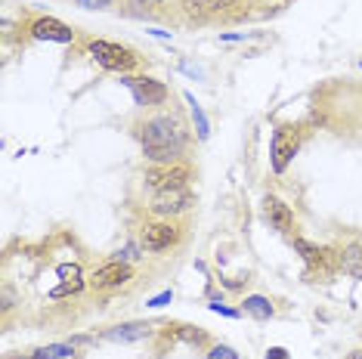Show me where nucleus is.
Wrapping results in <instances>:
<instances>
[{
	"label": "nucleus",
	"instance_id": "nucleus-26",
	"mask_svg": "<svg viewBox=\"0 0 362 359\" xmlns=\"http://www.w3.org/2000/svg\"><path fill=\"white\" fill-rule=\"evenodd\" d=\"M267 359H291V356H288L285 347H269L267 350Z\"/></svg>",
	"mask_w": 362,
	"mask_h": 359
},
{
	"label": "nucleus",
	"instance_id": "nucleus-22",
	"mask_svg": "<svg viewBox=\"0 0 362 359\" xmlns=\"http://www.w3.org/2000/svg\"><path fill=\"white\" fill-rule=\"evenodd\" d=\"M127 4L134 13H152V10H158L164 0H127Z\"/></svg>",
	"mask_w": 362,
	"mask_h": 359
},
{
	"label": "nucleus",
	"instance_id": "nucleus-10",
	"mask_svg": "<svg viewBox=\"0 0 362 359\" xmlns=\"http://www.w3.org/2000/svg\"><path fill=\"white\" fill-rule=\"evenodd\" d=\"M294 251H300L303 264H307L310 273H319V276H332V264H334V254L328 248H319L300 235H294Z\"/></svg>",
	"mask_w": 362,
	"mask_h": 359
},
{
	"label": "nucleus",
	"instance_id": "nucleus-7",
	"mask_svg": "<svg viewBox=\"0 0 362 359\" xmlns=\"http://www.w3.org/2000/svg\"><path fill=\"white\" fill-rule=\"evenodd\" d=\"M189 208H192V192H189V186H183V189L152 192V201H149V211H152V214H158L161 220L186 214Z\"/></svg>",
	"mask_w": 362,
	"mask_h": 359
},
{
	"label": "nucleus",
	"instance_id": "nucleus-6",
	"mask_svg": "<svg viewBox=\"0 0 362 359\" xmlns=\"http://www.w3.org/2000/svg\"><path fill=\"white\" fill-rule=\"evenodd\" d=\"M124 87L130 90V93H134L136 105H146V109L164 105V102H168V96H170V90H168V84H164V81L146 78V75H139V78L124 75Z\"/></svg>",
	"mask_w": 362,
	"mask_h": 359
},
{
	"label": "nucleus",
	"instance_id": "nucleus-20",
	"mask_svg": "<svg viewBox=\"0 0 362 359\" xmlns=\"http://www.w3.org/2000/svg\"><path fill=\"white\" fill-rule=\"evenodd\" d=\"M56 276L62 282H81V266L78 264H59L56 266Z\"/></svg>",
	"mask_w": 362,
	"mask_h": 359
},
{
	"label": "nucleus",
	"instance_id": "nucleus-8",
	"mask_svg": "<svg viewBox=\"0 0 362 359\" xmlns=\"http://www.w3.org/2000/svg\"><path fill=\"white\" fill-rule=\"evenodd\" d=\"M28 35L35 40H50V44H71V40H75L71 25L53 19V16H37V19H31L28 22Z\"/></svg>",
	"mask_w": 362,
	"mask_h": 359
},
{
	"label": "nucleus",
	"instance_id": "nucleus-19",
	"mask_svg": "<svg viewBox=\"0 0 362 359\" xmlns=\"http://www.w3.org/2000/svg\"><path fill=\"white\" fill-rule=\"evenodd\" d=\"M177 338H183L186 344H204V331H199V329H192V325H177Z\"/></svg>",
	"mask_w": 362,
	"mask_h": 359
},
{
	"label": "nucleus",
	"instance_id": "nucleus-23",
	"mask_svg": "<svg viewBox=\"0 0 362 359\" xmlns=\"http://www.w3.org/2000/svg\"><path fill=\"white\" fill-rule=\"evenodd\" d=\"M208 359H238V353L233 347H226V344H217V347L208 350Z\"/></svg>",
	"mask_w": 362,
	"mask_h": 359
},
{
	"label": "nucleus",
	"instance_id": "nucleus-21",
	"mask_svg": "<svg viewBox=\"0 0 362 359\" xmlns=\"http://www.w3.org/2000/svg\"><path fill=\"white\" fill-rule=\"evenodd\" d=\"M208 310H211V313H220V316H229V319H238V316H242V310H233V307H226L223 300H211V304H208Z\"/></svg>",
	"mask_w": 362,
	"mask_h": 359
},
{
	"label": "nucleus",
	"instance_id": "nucleus-28",
	"mask_svg": "<svg viewBox=\"0 0 362 359\" xmlns=\"http://www.w3.org/2000/svg\"><path fill=\"white\" fill-rule=\"evenodd\" d=\"M10 307H13V291L4 288V313H10Z\"/></svg>",
	"mask_w": 362,
	"mask_h": 359
},
{
	"label": "nucleus",
	"instance_id": "nucleus-2",
	"mask_svg": "<svg viewBox=\"0 0 362 359\" xmlns=\"http://www.w3.org/2000/svg\"><path fill=\"white\" fill-rule=\"evenodd\" d=\"M87 53L93 56L96 65H103L105 71H118V75H130L134 69H139V53L130 50L124 44H115V40H90Z\"/></svg>",
	"mask_w": 362,
	"mask_h": 359
},
{
	"label": "nucleus",
	"instance_id": "nucleus-30",
	"mask_svg": "<svg viewBox=\"0 0 362 359\" xmlns=\"http://www.w3.org/2000/svg\"><path fill=\"white\" fill-rule=\"evenodd\" d=\"M359 65H362V62H359Z\"/></svg>",
	"mask_w": 362,
	"mask_h": 359
},
{
	"label": "nucleus",
	"instance_id": "nucleus-29",
	"mask_svg": "<svg viewBox=\"0 0 362 359\" xmlns=\"http://www.w3.org/2000/svg\"><path fill=\"white\" fill-rule=\"evenodd\" d=\"M149 35H152V37H161V40H168V37H170V31H161V28H152V31H149Z\"/></svg>",
	"mask_w": 362,
	"mask_h": 359
},
{
	"label": "nucleus",
	"instance_id": "nucleus-24",
	"mask_svg": "<svg viewBox=\"0 0 362 359\" xmlns=\"http://www.w3.org/2000/svg\"><path fill=\"white\" fill-rule=\"evenodd\" d=\"M81 6H87V10H105V6H112L115 0H78Z\"/></svg>",
	"mask_w": 362,
	"mask_h": 359
},
{
	"label": "nucleus",
	"instance_id": "nucleus-1",
	"mask_svg": "<svg viewBox=\"0 0 362 359\" xmlns=\"http://www.w3.org/2000/svg\"><path fill=\"white\" fill-rule=\"evenodd\" d=\"M139 140H143V155L152 165H180L189 146V127L174 112H161L146 118V124L139 127Z\"/></svg>",
	"mask_w": 362,
	"mask_h": 359
},
{
	"label": "nucleus",
	"instance_id": "nucleus-18",
	"mask_svg": "<svg viewBox=\"0 0 362 359\" xmlns=\"http://www.w3.org/2000/svg\"><path fill=\"white\" fill-rule=\"evenodd\" d=\"M78 291H84V279H81V282H62V285H56V288L50 291V298H53V300H59V298L78 295Z\"/></svg>",
	"mask_w": 362,
	"mask_h": 359
},
{
	"label": "nucleus",
	"instance_id": "nucleus-17",
	"mask_svg": "<svg viewBox=\"0 0 362 359\" xmlns=\"http://www.w3.org/2000/svg\"><path fill=\"white\" fill-rule=\"evenodd\" d=\"M183 4V13L189 19H204L211 10H208V0H180Z\"/></svg>",
	"mask_w": 362,
	"mask_h": 359
},
{
	"label": "nucleus",
	"instance_id": "nucleus-11",
	"mask_svg": "<svg viewBox=\"0 0 362 359\" xmlns=\"http://www.w3.org/2000/svg\"><path fill=\"white\" fill-rule=\"evenodd\" d=\"M263 217H267V223L273 226V230L285 233V235H294V230H298L294 211L288 208L279 195H267V199H263Z\"/></svg>",
	"mask_w": 362,
	"mask_h": 359
},
{
	"label": "nucleus",
	"instance_id": "nucleus-13",
	"mask_svg": "<svg viewBox=\"0 0 362 359\" xmlns=\"http://www.w3.org/2000/svg\"><path fill=\"white\" fill-rule=\"evenodd\" d=\"M337 264L350 276V279H362V242H347L337 251Z\"/></svg>",
	"mask_w": 362,
	"mask_h": 359
},
{
	"label": "nucleus",
	"instance_id": "nucleus-12",
	"mask_svg": "<svg viewBox=\"0 0 362 359\" xmlns=\"http://www.w3.org/2000/svg\"><path fill=\"white\" fill-rule=\"evenodd\" d=\"M152 334L149 322H124V325H115V329L105 331L109 341H118V344H134V341H143Z\"/></svg>",
	"mask_w": 362,
	"mask_h": 359
},
{
	"label": "nucleus",
	"instance_id": "nucleus-25",
	"mask_svg": "<svg viewBox=\"0 0 362 359\" xmlns=\"http://www.w3.org/2000/svg\"><path fill=\"white\" fill-rule=\"evenodd\" d=\"M229 6H235V0H208V10H211V13L229 10Z\"/></svg>",
	"mask_w": 362,
	"mask_h": 359
},
{
	"label": "nucleus",
	"instance_id": "nucleus-14",
	"mask_svg": "<svg viewBox=\"0 0 362 359\" xmlns=\"http://www.w3.org/2000/svg\"><path fill=\"white\" fill-rule=\"evenodd\" d=\"M242 313H248L251 319H260V322H267V319H273V304H269V298H263V295H248L242 300Z\"/></svg>",
	"mask_w": 362,
	"mask_h": 359
},
{
	"label": "nucleus",
	"instance_id": "nucleus-27",
	"mask_svg": "<svg viewBox=\"0 0 362 359\" xmlns=\"http://www.w3.org/2000/svg\"><path fill=\"white\" fill-rule=\"evenodd\" d=\"M168 300H170V291H161L158 298H152V300H149V307H164Z\"/></svg>",
	"mask_w": 362,
	"mask_h": 359
},
{
	"label": "nucleus",
	"instance_id": "nucleus-15",
	"mask_svg": "<svg viewBox=\"0 0 362 359\" xmlns=\"http://www.w3.org/2000/svg\"><path fill=\"white\" fill-rule=\"evenodd\" d=\"M186 102H189V112H192V124H195V134H199V140H208L211 124H208V115H204V109L195 102L192 93H186Z\"/></svg>",
	"mask_w": 362,
	"mask_h": 359
},
{
	"label": "nucleus",
	"instance_id": "nucleus-9",
	"mask_svg": "<svg viewBox=\"0 0 362 359\" xmlns=\"http://www.w3.org/2000/svg\"><path fill=\"white\" fill-rule=\"evenodd\" d=\"M134 279V269L130 264H121V260H109L105 266H100L93 276H90V288L93 291H109V288H121V285H127Z\"/></svg>",
	"mask_w": 362,
	"mask_h": 359
},
{
	"label": "nucleus",
	"instance_id": "nucleus-4",
	"mask_svg": "<svg viewBox=\"0 0 362 359\" xmlns=\"http://www.w3.org/2000/svg\"><path fill=\"white\" fill-rule=\"evenodd\" d=\"M300 149V136L291 124H282L273 130V143H269V165H273V174H285V167L291 165V158Z\"/></svg>",
	"mask_w": 362,
	"mask_h": 359
},
{
	"label": "nucleus",
	"instance_id": "nucleus-16",
	"mask_svg": "<svg viewBox=\"0 0 362 359\" xmlns=\"http://www.w3.org/2000/svg\"><path fill=\"white\" fill-rule=\"evenodd\" d=\"M71 353H75V344H50V347H40L31 353V359H69Z\"/></svg>",
	"mask_w": 362,
	"mask_h": 359
},
{
	"label": "nucleus",
	"instance_id": "nucleus-5",
	"mask_svg": "<svg viewBox=\"0 0 362 359\" xmlns=\"http://www.w3.org/2000/svg\"><path fill=\"white\" fill-rule=\"evenodd\" d=\"M146 189L149 192H164V189H183L192 180V170H189L183 161L180 165H155L152 170H146Z\"/></svg>",
	"mask_w": 362,
	"mask_h": 359
},
{
	"label": "nucleus",
	"instance_id": "nucleus-3",
	"mask_svg": "<svg viewBox=\"0 0 362 359\" xmlns=\"http://www.w3.org/2000/svg\"><path fill=\"white\" fill-rule=\"evenodd\" d=\"M183 242V230L174 223V220H155V223H146L139 230V248L149 251V254H161V251H170Z\"/></svg>",
	"mask_w": 362,
	"mask_h": 359
}]
</instances>
